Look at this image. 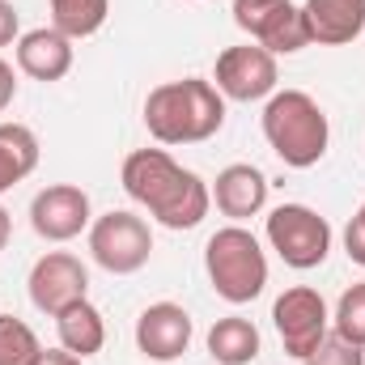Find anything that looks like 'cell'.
I'll use <instances>...</instances> for the list:
<instances>
[{"label":"cell","mask_w":365,"mask_h":365,"mask_svg":"<svg viewBox=\"0 0 365 365\" xmlns=\"http://www.w3.org/2000/svg\"><path fill=\"white\" fill-rule=\"evenodd\" d=\"M145 128L158 145H204L225 128V98L204 77L162 81L145 98Z\"/></svg>","instance_id":"cell-2"},{"label":"cell","mask_w":365,"mask_h":365,"mask_svg":"<svg viewBox=\"0 0 365 365\" xmlns=\"http://www.w3.org/2000/svg\"><path fill=\"white\" fill-rule=\"evenodd\" d=\"M123 191L132 195V204H140L158 225L166 230H195L208 208H212V191L195 170L179 166L166 149H136L123 158L119 170Z\"/></svg>","instance_id":"cell-1"},{"label":"cell","mask_w":365,"mask_h":365,"mask_svg":"<svg viewBox=\"0 0 365 365\" xmlns=\"http://www.w3.org/2000/svg\"><path fill=\"white\" fill-rule=\"evenodd\" d=\"M93 208L90 195L77 182H51L30 200V230L43 242H73L81 234H90Z\"/></svg>","instance_id":"cell-10"},{"label":"cell","mask_w":365,"mask_h":365,"mask_svg":"<svg viewBox=\"0 0 365 365\" xmlns=\"http://www.w3.org/2000/svg\"><path fill=\"white\" fill-rule=\"evenodd\" d=\"M90 255L102 272L132 276V272H140L149 264V255H153V230H149L145 217H136L128 208H110V212L93 217Z\"/></svg>","instance_id":"cell-6"},{"label":"cell","mask_w":365,"mask_h":365,"mask_svg":"<svg viewBox=\"0 0 365 365\" xmlns=\"http://www.w3.org/2000/svg\"><path fill=\"white\" fill-rule=\"evenodd\" d=\"M264 140L276 158L293 170H310L327 158L331 145V123L327 110L306 90H276L264 102Z\"/></svg>","instance_id":"cell-3"},{"label":"cell","mask_w":365,"mask_h":365,"mask_svg":"<svg viewBox=\"0 0 365 365\" xmlns=\"http://www.w3.org/2000/svg\"><path fill=\"white\" fill-rule=\"evenodd\" d=\"M47 4H51V26L68 34L73 43L98 34L110 13V0H47Z\"/></svg>","instance_id":"cell-19"},{"label":"cell","mask_w":365,"mask_h":365,"mask_svg":"<svg viewBox=\"0 0 365 365\" xmlns=\"http://www.w3.org/2000/svg\"><path fill=\"white\" fill-rule=\"evenodd\" d=\"M204 272L217 297L230 306H247L268 289V251L247 225H225L208 238L204 247Z\"/></svg>","instance_id":"cell-4"},{"label":"cell","mask_w":365,"mask_h":365,"mask_svg":"<svg viewBox=\"0 0 365 365\" xmlns=\"http://www.w3.org/2000/svg\"><path fill=\"white\" fill-rule=\"evenodd\" d=\"M191 336H195V323H191V314L179 302H153L136 319V349H140L145 361H158V365L179 361L191 349Z\"/></svg>","instance_id":"cell-12"},{"label":"cell","mask_w":365,"mask_h":365,"mask_svg":"<svg viewBox=\"0 0 365 365\" xmlns=\"http://www.w3.org/2000/svg\"><path fill=\"white\" fill-rule=\"evenodd\" d=\"M38 353H43V344H38L34 327L13 314H0V365H34Z\"/></svg>","instance_id":"cell-20"},{"label":"cell","mask_w":365,"mask_h":365,"mask_svg":"<svg viewBox=\"0 0 365 365\" xmlns=\"http://www.w3.org/2000/svg\"><path fill=\"white\" fill-rule=\"evenodd\" d=\"M268 247L280 255V264H289L293 272H310L323 268L331 255V225L327 217H319L310 204H280L264 221Z\"/></svg>","instance_id":"cell-5"},{"label":"cell","mask_w":365,"mask_h":365,"mask_svg":"<svg viewBox=\"0 0 365 365\" xmlns=\"http://www.w3.org/2000/svg\"><path fill=\"white\" fill-rule=\"evenodd\" d=\"M344 255L357 268H365V200H361V208L353 212V221L344 225Z\"/></svg>","instance_id":"cell-23"},{"label":"cell","mask_w":365,"mask_h":365,"mask_svg":"<svg viewBox=\"0 0 365 365\" xmlns=\"http://www.w3.org/2000/svg\"><path fill=\"white\" fill-rule=\"evenodd\" d=\"M272 323H276V336H280L284 353L297 357V361H306L331 336V310H327L323 293L310 289V284H293V289H284L276 297Z\"/></svg>","instance_id":"cell-7"},{"label":"cell","mask_w":365,"mask_h":365,"mask_svg":"<svg viewBox=\"0 0 365 365\" xmlns=\"http://www.w3.org/2000/svg\"><path fill=\"white\" fill-rule=\"evenodd\" d=\"M331 331H336L340 340L365 349V280L340 293V302H336V310H331Z\"/></svg>","instance_id":"cell-21"},{"label":"cell","mask_w":365,"mask_h":365,"mask_svg":"<svg viewBox=\"0 0 365 365\" xmlns=\"http://www.w3.org/2000/svg\"><path fill=\"white\" fill-rule=\"evenodd\" d=\"M56 336H60V349H68L86 361L93 353H102V344H106V319L90 297H81L56 314Z\"/></svg>","instance_id":"cell-16"},{"label":"cell","mask_w":365,"mask_h":365,"mask_svg":"<svg viewBox=\"0 0 365 365\" xmlns=\"http://www.w3.org/2000/svg\"><path fill=\"white\" fill-rule=\"evenodd\" d=\"M38 136L26 123H0V195L38 170Z\"/></svg>","instance_id":"cell-17"},{"label":"cell","mask_w":365,"mask_h":365,"mask_svg":"<svg viewBox=\"0 0 365 365\" xmlns=\"http://www.w3.org/2000/svg\"><path fill=\"white\" fill-rule=\"evenodd\" d=\"M26 289H30L34 310H43V314L56 319L64 306L90 297V272H86V264L73 251H47V255L34 259Z\"/></svg>","instance_id":"cell-11"},{"label":"cell","mask_w":365,"mask_h":365,"mask_svg":"<svg viewBox=\"0 0 365 365\" xmlns=\"http://www.w3.org/2000/svg\"><path fill=\"white\" fill-rule=\"evenodd\" d=\"M302 365H365V349H357V344H349V340H340L336 331L306 357Z\"/></svg>","instance_id":"cell-22"},{"label":"cell","mask_w":365,"mask_h":365,"mask_svg":"<svg viewBox=\"0 0 365 365\" xmlns=\"http://www.w3.org/2000/svg\"><path fill=\"white\" fill-rule=\"evenodd\" d=\"M13 98H17V68L0 56V110H9Z\"/></svg>","instance_id":"cell-25"},{"label":"cell","mask_w":365,"mask_h":365,"mask_svg":"<svg viewBox=\"0 0 365 365\" xmlns=\"http://www.w3.org/2000/svg\"><path fill=\"white\" fill-rule=\"evenodd\" d=\"M21 38V21H17V9L9 0H0V47H13Z\"/></svg>","instance_id":"cell-24"},{"label":"cell","mask_w":365,"mask_h":365,"mask_svg":"<svg viewBox=\"0 0 365 365\" xmlns=\"http://www.w3.org/2000/svg\"><path fill=\"white\" fill-rule=\"evenodd\" d=\"M212 86L221 90L225 102H268L280 86V68H276V56L264 51L259 43H238V47H225L217 56V68H212Z\"/></svg>","instance_id":"cell-9"},{"label":"cell","mask_w":365,"mask_h":365,"mask_svg":"<svg viewBox=\"0 0 365 365\" xmlns=\"http://www.w3.org/2000/svg\"><path fill=\"white\" fill-rule=\"evenodd\" d=\"M34 365H86V361H81L77 353H68V349H43Z\"/></svg>","instance_id":"cell-26"},{"label":"cell","mask_w":365,"mask_h":365,"mask_svg":"<svg viewBox=\"0 0 365 365\" xmlns=\"http://www.w3.org/2000/svg\"><path fill=\"white\" fill-rule=\"evenodd\" d=\"M302 17H306L310 43L344 47L365 30V0H306Z\"/></svg>","instance_id":"cell-15"},{"label":"cell","mask_w":365,"mask_h":365,"mask_svg":"<svg viewBox=\"0 0 365 365\" xmlns=\"http://www.w3.org/2000/svg\"><path fill=\"white\" fill-rule=\"evenodd\" d=\"M9 238H13V217H9V208L0 204V251L9 247Z\"/></svg>","instance_id":"cell-27"},{"label":"cell","mask_w":365,"mask_h":365,"mask_svg":"<svg viewBox=\"0 0 365 365\" xmlns=\"http://www.w3.org/2000/svg\"><path fill=\"white\" fill-rule=\"evenodd\" d=\"M208 191H212L217 212L230 217L234 225H242V221L264 212V204H268V175L259 166H251V162H234V166H225L217 175V182Z\"/></svg>","instance_id":"cell-14"},{"label":"cell","mask_w":365,"mask_h":365,"mask_svg":"<svg viewBox=\"0 0 365 365\" xmlns=\"http://www.w3.org/2000/svg\"><path fill=\"white\" fill-rule=\"evenodd\" d=\"M234 26L272 56H297L302 47H310L302 4L293 0H234Z\"/></svg>","instance_id":"cell-8"},{"label":"cell","mask_w":365,"mask_h":365,"mask_svg":"<svg viewBox=\"0 0 365 365\" xmlns=\"http://www.w3.org/2000/svg\"><path fill=\"white\" fill-rule=\"evenodd\" d=\"M13 56H17V73H26L30 81H64L73 73V60H77V47L68 34H60L56 26H38V30H26L17 43H13Z\"/></svg>","instance_id":"cell-13"},{"label":"cell","mask_w":365,"mask_h":365,"mask_svg":"<svg viewBox=\"0 0 365 365\" xmlns=\"http://www.w3.org/2000/svg\"><path fill=\"white\" fill-rule=\"evenodd\" d=\"M208 357L217 365H251L259 357V327L242 314H225L208 327Z\"/></svg>","instance_id":"cell-18"}]
</instances>
